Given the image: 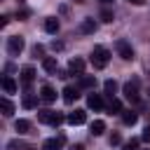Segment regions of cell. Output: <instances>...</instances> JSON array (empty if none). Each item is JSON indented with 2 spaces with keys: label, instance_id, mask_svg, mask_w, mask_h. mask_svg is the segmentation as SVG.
<instances>
[{
  "label": "cell",
  "instance_id": "obj_1",
  "mask_svg": "<svg viewBox=\"0 0 150 150\" xmlns=\"http://www.w3.org/2000/svg\"><path fill=\"white\" fill-rule=\"evenodd\" d=\"M108 61H110V52L103 45H96L91 49V63H94V68H105Z\"/></svg>",
  "mask_w": 150,
  "mask_h": 150
},
{
  "label": "cell",
  "instance_id": "obj_2",
  "mask_svg": "<svg viewBox=\"0 0 150 150\" xmlns=\"http://www.w3.org/2000/svg\"><path fill=\"white\" fill-rule=\"evenodd\" d=\"M138 77H131L129 82H124V87H122V94H124V98L129 101V103H138Z\"/></svg>",
  "mask_w": 150,
  "mask_h": 150
},
{
  "label": "cell",
  "instance_id": "obj_3",
  "mask_svg": "<svg viewBox=\"0 0 150 150\" xmlns=\"http://www.w3.org/2000/svg\"><path fill=\"white\" fill-rule=\"evenodd\" d=\"M38 120L42 122V124H52V127H59L66 117L61 115V112H54V110H38Z\"/></svg>",
  "mask_w": 150,
  "mask_h": 150
},
{
  "label": "cell",
  "instance_id": "obj_4",
  "mask_svg": "<svg viewBox=\"0 0 150 150\" xmlns=\"http://www.w3.org/2000/svg\"><path fill=\"white\" fill-rule=\"evenodd\" d=\"M23 47H26V42H23L21 35H12V38H7V52H9V56H19V54L23 52Z\"/></svg>",
  "mask_w": 150,
  "mask_h": 150
},
{
  "label": "cell",
  "instance_id": "obj_5",
  "mask_svg": "<svg viewBox=\"0 0 150 150\" xmlns=\"http://www.w3.org/2000/svg\"><path fill=\"white\" fill-rule=\"evenodd\" d=\"M115 52H117L124 61H131V59H134V49H131V45H129L127 40H122V38L115 40Z\"/></svg>",
  "mask_w": 150,
  "mask_h": 150
},
{
  "label": "cell",
  "instance_id": "obj_6",
  "mask_svg": "<svg viewBox=\"0 0 150 150\" xmlns=\"http://www.w3.org/2000/svg\"><path fill=\"white\" fill-rule=\"evenodd\" d=\"M77 33H82V35H94V33H96V21H94L91 16L82 19L80 26H77Z\"/></svg>",
  "mask_w": 150,
  "mask_h": 150
},
{
  "label": "cell",
  "instance_id": "obj_7",
  "mask_svg": "<svg viewBox=\"0 0 150 150\" xmlns=\"http://www.w3.org/2000/svg\"><path fill=\"white\" fill-rule=\"evenodd\" d=\"M33 80H35V68H33V66H23V68H21V84L28 89V87L33 84Z\"/></svg>",
  "mask_w": 150,
  "mask_h": 150
},
{
  "label": "cell",
  "instance_id": "obj_8",
  "mask_svg": "<svg viewBox=\"0 0 150 150\" xmlns=\"http://www.w3.org/2000/svg\"><path fill=\"white\" fill-rule=\"evenodd\" d=\"M66 122L73 124V127H80V124L87 122V112H84V110H75V112H70V115L66 117Z\"/></svg>",
  "mask_w": 150,
  "mask_h": 150
},
{
  "label": "cell",
  "instance_id": "obj_9",
  "mask_svg": "<svg viewBox=\"0 0 150 150\" xmlns=\"http://www.w3.org/2000/svg\"><path fill=\"white\" fill-rule=\"evenodd\" d=\"M63 143H66V138H63V136L47 138V141L42 143V150H61V148H63Z\"/></svg>",
  "mask_w": 150,
  "mask_h": 150
},
{
  "label": "cell",
  "instance_id": "obj_10",
  "mask_svg": "<svg viewBox=\"0 0 150 150\" xmlns=\"http://www.w3.org/2000/svg\"><path fill=\"white\" fill-rule=\"evenodd\" d=\"M68 73H75V75H82L84 73V59H70V63H68Z\"/></svg>",
  "mask_w": 150,
  "mask_h": 150
},
{
  "label": "cell",
  "instance_id": "obj_11",
  "mask_svg": "<svg viewBox=\"0 0 150 150\" xmlns=\"http://www.w3.org/2000/svg\"><path fill=\"white\" fill-rule=\"evenodd\" d=\"M40 98H42L45 103H54V101H56V91H54V87L45 84V87L40 89Z\"/></svg>",
  "mask_w": 150,
  "mask_h": 150
},
{
  "label": "cell",
  "instance_id": "obj_12",
  "mask_svg": "<svg viewBox=\"0 0 150 150\" xmlns=\"http://www.w3.org/2000/svg\"><path fill=\"white\" fill-rule=\"evenodd\" d=\"M77 87H80V89H94V87H96V77H94V75H80Z\"/></svg>",
  "mask_w": 150,
  "mask_h": 150
},
{
  "label": "cell",
  "instance_id": "obj_13",
  "mask_svg": "<svg viewBox=\"0 0 150 150\" xmlns=\"http://www.w3.org/2000/svg\"><path fill=\"white\" fill-rule=\"evenodd\" d=\"M87 105H89L91 110H103V98H101V94H89V96H87Z\"/></svg>",
  "mask_w": 150,
  "mask_h": 150
},
{
  "label": "cell",
  "instance_id": "obj_14",
  "mask_svg": "<svg viewBox=\"0 0 150 150\" xmlns=\"http://www.w3.org/2000/svg\"><path fill=\"white\" fill-rule=\"evenodd\" d=\"M42 68H45L47 73H56V70H59V61H56V56H45V59H42Z\"/></svg>",
  "mask_w": 150,
  "mask_h": 150
},
{
  "label": "cell",
  "instance_id": "obj_15",
  "mask_svg": "<svg viewBox=\"0 0 150 150\" xmlns=\"http://www.w3.org/2000/svg\"><path fill=\"white\" fill-rule=\"evenodd\" d=\"M7 148H9V150H35V145H30V143H26V141H19V138L9 141Z\"/></svg>",
  "mask_w": 150,
  "mask_h": 150
},
{
  "label": "cell",
  "instance_id": "obj_16",
  "mask_svg": "<svg viewBox=\"0 0 150 150\" xmlns=\"http://www.w3.org/2000/svg\"><path fill=\"white\" fill-rule=\"evenodd\" d=\"M77 96H80V87H66L63 89V101L66 103H73Z\"/></svg>",
  "mask_w": 150,
  "mask_h": 150
},
{
  "label": "cell",
  "instance_id": "obj_17",
  "mask_svg": "<svg viewBox=\"0 0 150 150\" xmlns=\"http://www.w3.org/2000/svg\"><path fill=\"white\" fill-rule=\"evenodd\" d=\"M122 122H124L127 127H134V124L138 122V112H134V110H122Z\"/></svg>",
  "mask_w": 150,
  "mask_h": 150
},
{
  "label": "cell",
  "instance_id": "obj_18",
  "mask_svg": "<svg viewBox=\"0 0 150 150\" xmlns=\"http://www.w3.org/2000/svg\"><path fill=\"white\" fill-rule=\"evenodd\" d=\"M45 30L54 35V33L59 30V19H56V16H47V19H45Z\"/></svg>",
  "mask_w": 150,
  "mask_h": 150
},
{
  "label": "cell",
  "instance_id": "obj_19",
  "mask_svg": "<svg viewBox=\"0 0 150 150\" xmlns=\"http://www.w3.org/2000/svg\"><path fill=\"white\" fill-rule=\"evenodd\" d=\"M2 89H5V94H14V91H16V82H14L9 75H5V77H2Z\"/></svg>",
  "mask_w": 150,
  "mask_h": 150
},
{
  "label": "cell",
  "instance_id": "obj_20",
  "mask_svg": "<svg viewBox=\"0 0 150 150\" xmlns=\"http://www.w3.org/2000/svg\"><path fill=\"white\" fill-rule=\"evenodd\" d=\"M21 103H23V108H28V110H30V108H35V105H38V96H35V94H30V91H26Z\"/></svg>",
  "mask_w": 150,
  "mask_h": 150
},
{
  "label": "cell",
  "instance_id": "obj_21",
  "mask_svg": "<svg viewBox=\"0 0 150 150\" xmlns=\"http://www.w3.org/2000/svg\"><path fill=\"white\" fill-rule=\"evenodd\" d=\"M0 110H2L5 117H9V115L14 112V103H12L9 98H0Z\"/></svg>",
  "mask_w": 150,
  "mask_h": 150
},
{
  "label": "cell",
  "instance_id": "obj_22",
  "mask_svg": "<svg viewBox=\"0 0 150 150\" xmlns=\"http://www.w3.org/2000/svg\"><path fill=\"white\" fill-rule=\"evenodd\" d=\"M89 129H91V134H94V136H101V134L105 131V122H103V120H94Z\"/></svg>",
  "mask_w": 150,
  "mask_h": 150
},
{
  "label": "cell",
  "instance_id": "obj_23",
  "mask_svg": "<svg viewBox=\"0 0 150 150\" xmlns=\"http://www.w3.org/2000/svg\"><path fill=\"white\" fill-rule=\"evenodd\" d=\"M14 129H16L19 134H28V131H30V122H28V120H16V122H14Z\"/></svg>",
  "mask_w": 150,
  "mask_h": 150
},
{
  "label": "cell",
  "instance_id": "obj_24",
  "mask_svg": "<svg viewBox=\"0 0 150 150\" xmlns=\"http://www.w3.org/2000/svg\"><path fill=\"white\" fill-rule=\"evenodd\" d=\"M103 89H105L108 96H112V94L117 91V82H115V80H105V82H103Z\"/></svg>",
  "mask_w": 150,
  "mask_h": 150
},
{
  "label": "cell",
  "instance_id": "obj_25",
  "mask_svg": "<svg viewBox=\"0 0 150 150\" xmlns=\"http://www.w3.org/2000/svg\"><path fill=\"white\" fill-rule=\"evenodd\" d=\"M108 110H110V112H122V103H120V98H115V96H110V103H108Z\"/></svg>",
  "mask_w": 150,
  "mask_h": 150
},
{
  "label": "cell",
  "instance_id": "obj_26",
  "mask_svg": "<svg viewBox=\"0 0 150 150\" xmlns=\"http://www.w3.org/2000/svg\"><path fill=\"white\" fill-rule=\"evenodd\" d=\"M98 16H101V21H105V23H110V21L115 19V14H112V9H108V7H103Z\"/></svg>",
  "mask_w": 150,
  "mask_h": 150
},
{
  "label": "cell",
  "instance_id": "obj_27",
  "mask_svg": "<svg viewBox=\"0 0 150 150\" xmlns=\"http://www.w3.org/2000/svg\"><path fill=\"white\" fill-rule=\"evenodd\" d=\"M138 143H141V138H131L122 145V150H138Z\"/></svg>",
  "mask_w": 150,
  "mask_h": 150
},
{
  "label": "cell",
  "instance_id": "obj_28",
  "mask_svg": "<svg viewBox=\"0 0 150 150\" xmlns=\"http://www.w3.org/2000/svg\"><path fill=\"white\" fill-rule=\"evenodd\" d=\"M42 54H45V47L42 45H35L33 47V56H42Z\"/></svg>",
  "mask_w": 150,
  "mask_h": 150
},
{
  "label": "cell",
  "instance_id": "obj_29",
  "mask_svg": "<svg viewBox=\"0 0 150 150\" xmlns=\"http://www.w3.org/2000/svg\"><path fill=\"white\" fill-rule=\"evenodd\" d=\"M120 143H122V136L120 134H112L110 136V145H120Z\"/></svg>",
  "mask_w": 150,
  "mask_h": 150
},
{
  "label": "cell",
  "instance_id": "obj_30",
  "mask_svg": "<svg viewBox=\"0 0 150 150\" xmlns=\"http://www.w3.org/2000/svg\"><path fill=\"white\" fill-rule=\"evenodd\" d=\"M141 138H143V141H148V143H150V124H148V127H145V129H143V134H141Z\"/></svg>",
  "mask_w": 150,
  "mask_h": 150
},
{
  "label": "cell",
  "instance_id": "obj_31",
  "mask_svg": "<svg viewBox=\"0 0 150 150\" xmlns=\"http://www.w3.org/2000/svg\"><path fill=\"white\" fill-rule=\"evenodd\" d=\"M52 49H54V52H61V49H63V42H56V40H54V42H52Z\"/></svg>",
  "mask_w": 150,
  "mask_h": 150
},
{
  "label": "cell",
  "instance_id": "obj_32",
  "mask_svg": "<svg viewBox=\"0 0 150 150\" xmlns=\"http://www.w3.org/2000/svg\"><path fill=\"white\" fill-rule=\"evenodd\" d=\"M28 14H30V12H28V9H19V12H16V16H19V19H26V16H28Z\"/></svg>",
  "mask_w": 150,
  "mask_h": 150
},
{
  "label": "cell",
  "instance_id": "obj_33",
  "mask_svg": "<svg viewBox=\"0 0 150 150\" xmlns=\"http://www.w3.org/2000/svg\"><path fill=\"white\" fill-rule=\"evenodd\" d=\"M70 150H84V145H82V143H77V145H70Z\"/></svg>",
  "mask_w": 150,
  "mask_h": 150
},
{
  "label": "cell",
  "instance_id": "obj_34",
  "mask_svg": "<svg viewBox=\"0 0 150 150\" xmlns=\"http://www.w3.org/2000/svg\"><path fill=\"white\" fill-rule=\"evenodd\" d=\"M127 2H131V5H143L145 0H127Z\"/></svg>",
  "mask_w": 150,
  "mask_h": 150
},
{
  "label": "cell",
  "instance_id": "obj_35",
  "mask_svg": "<svg viewBox=\"0 0 150 150\" xmlns=\"http://www.w3.org/2000/svg\"><path fill=\"white\" fill-rule=\"evenodd\" d=\"M98 2H101V5H110L112 0H98Z\"/></svg>",
  "mask_w": 150,
  "mask_h": 150
},
{
  "label": "cell",
  "instance_id": "obj_36",
  "mask_svg": "<svg viewBox=\"0 0 150 150\" xmlns=\"http://www.w3.org/2000/svg\"><path fill=\"white\" fill-rule=\"evenodd\" d=\"M73 2H77V5H82V2H84V0H73Z\"/></svg>",
  "mask_w": 150,
  "mask_h": 150
}]
</instances>
